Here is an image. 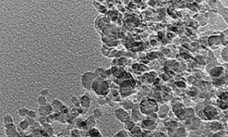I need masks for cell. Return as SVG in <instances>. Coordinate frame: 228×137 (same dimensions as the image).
<instances>
[{
    "instance_id": "1",
    "label": "cell",
    "mask_w": 228,
    "mask_h": 137,
    "mask_svg": "<svg viewBox=\"0 0 228 137\" xmlns=\"http://www.w3.org/2000/svg\"><path fill=\"white\" fill-rule=\"evenodd\" d=\"M92 91L99 97H106L110 93V86L106 80L95 79L92 87Z\"/></svg>"
},
{
    "instance_id": "2",
    "label": "cell",
    "mask_w": 228,
    "mask_h": 137,
    "mask_svg": "<svg viewBox=\"0 0 228 137\" xmlns=\"http://www.w3.org/2000/svg\"><path fill=\"white\" fill-rule=\"evenodd\" d=\"M140 105V109L141 113L145 116H150L153 113H157L158 110V104L157 102L152 99V98H144L141 100V102L139 104Z\"/></svg>"
},
{
    "instance_id": "3",
    "label": "cell",
    "mask_w": 228,
    "mask_h": 137,
    "mask_svg": "<svg viewBox=\"0 0 228 137\" xmlns=\"http://www.w3.org/2000/svg\"><path fill=\"white\" fill-rule=\"evenodd\" d=\"M95 79H96V77L94 75V72H93V71L84 72L81 75V79H80L82 87L85 90L92 91V87H93V82L95 81Z\"/></svg>"
},
{
    "instance_id": "4",
    "label": "cell",
    "mask_w": 228,
    "mask_h": 137,
    "mask_svg": "<svg viewBox=\"0 0 228 137\" xmlns=\"http://www.w3.org/2000/svg\"><path fill=\"white\" fill-rule=\"evenodd\" d=\"M168 131H169L170 137H188V130L183 126H179V127H177V125L170 126L168 128Z\"/></svg>"
},
{
    "instance_id": "5",
    "label": "cell",
    "mask_w": 228,
    "mask_h": 137,
    "mask_svg": "<svg viewBox=\"0 0 228 137\" xmlns=\"http://www.w3.org/2000/svg\"><path fill=\"white\" fill-rule=\"evenodd\" d=\"M218 115V111L217 110L212 107V106H207L202 110L201 112V120H210L214 119V117H216Z\"/></svg>"
},
{
    "instance_id": "6",
    "label": "cell",
    "mask_w": 228,
    "mask_h": 137,
    "mask_svg": "<svg viewBox=\"0 0 228 137\" xmlns=\"http://www.w3.org/2000/svg\"><path fill=\"white\" fill-rule=\"evenodd\" d=\"M184 122H185V128L188 131H197L202 125V120L196 116L191 119L186 120Z\"/></svg>"
},
{
    "instance_id": "7",
    "label": "cell",
    "mask_w": 228,
    "mask_h": 137,
    "mask_svg": "<svg viewBox=\"0 0 228 137\" xmlns=\"http://www.w3.org/2000/svg\"><path fill=\"white\" fill-rule=\"evenodd\" d=\"M114 114H115V118L118 121H120L121 123H125V122L128 121L129 120H131L129 113L126 110H124L123 108H118V109L115 110Z\"/></svg>"
},
{
    "instance_id": "8",
    "label": "cell",
    "mask_w": 228,
    "mask_h": 137,
    "mask_svg": "<svg viewBox=\"0 0 228 137\" xmlns=\"http://www.w3.org/2000/svg\"><path fill=\"white\" fill-rule=\"evenodd\" d=\"M52 105V108H53V110L55 113H64V114H67L69 115V110L59 100V99H54L51 103Z\"/></svg>"
},
{
    "instance_id": "9",
    "label": "cell",
    "mask_w": 228,
    "mask_h": 137,
    "mask_svg": "<svg viewBox=\"0 0 228 137\" xmlns=\"http://www.w3.org/2000/svg\"><path fill=\"white\" fill-rule=\"evenodd\" d=\"M131 120L134 122H139V121H142L144 120V115L141 113L140 109V105L139 104H135L134 107L131 110V115H130Z\"/></svg>"
},
{
    "instance_id": "10",
    "label": "cell",
    "mask_w": 228,
    "mask_h": 137,
    "mask_svg": "<svg viewBox=\"0 0 228 137\" xmlns=\"http://www.w3.org/2000/svg\"><path fill=\"white\" fill-rule=\"evenodd\" d=\"M157 126V122H156V119L155 118H152L150 116H148V118L144 119L141 121V129L144 130H154Z\"/></svg>"
},
{
    "instance_id": "11",
    "label": "cell",
    "mask_w": 228,
    "mask_h": 137,
    "mask_svg": "<svg viewBox=\"0 0 228 137\" xmlns=\"http://www.w3.org/2000/svg\"><path fill=\"white\" fill-rule=\"evenodd\" d=\"M92 105V97L88 93L84 94L79 97V107L84 110H89V108Z\"/></svg>"
},
{
    "instance_id": "12",
    "label": "cell",
    "mask_w": 228,
    "mask_h": 137,
    "mask_svg": "<svg viewBox=\"0 0 228 137\" xmlns=\"http://www.w3.org/2000/svg\"><path fill=\"white\" fill-rule=\"evenodd\" d=\"M54 110L52 108V105L47 103L46 105H44V106H40L39 107V110H38V114L41 116V117H47L48 115L53 114Z\"/></svg>"
},
{
    "instance_id": "13",
    "label": "cell",
    "mask_w": 228,
    "mask_h": 137,
    "mask_svg": "<svg viewBox=\"0 0 228 137\" xmlns=\"http://www.w3.org/2000/svg\"><path fill=\"white\" fill-rule=\"evenodd\" d=\"M6 128V135L7 137H21L19 132L17 131V128L14 124H10L7 126H5Z\"/></svg>"
},
{
    "instance_id": "14",
    "label": "cell",
    "mask_w": 228,
    "mask_h": 137,
    "mask_svg": "<svg viewBox=\"0 0 228 137\" xmlns=\"http://www.w3.org/2000/svg\"><path fill=\"white\" fill-rule=\"evenodd\" d=\"M94 75L96 77V79H101V80H106V78H108V74H107V71L104 70L103 68L99 67L95 70L94 71Z\"/></svg>"
},
{
    "instance_id": "15",
    "label": "cell",
    "mask_w": 228,
    "mask_h": 137,
    "mask_svg": "<svg viewBox=\"0 0 228 137\" xmlns=\"http://www.w3.org/2000/svg\"><path fill=\"white\" fill-rule=\"evenodd\" d=\"M170 109L168 108V106L166 105H163L161 107L158 108V110H157V116L161 119H164L167 117L168 115V112H169Z\"/></svg>"
},
{
    "instance_id": "16",
    "label": "cell",
    "mask_w": 228,
    "mask_h": 137,
    "mask_svg": "<svg viewBox=\"0 0 228 137\" xmlns=\"http://www.w3.org/2000/svg\"><path fill=\"white\" fill-rule=\"evenodd\" d=\"M142 129L141 127L135 125L131 131H129V135L131 137H142Z\"/></svg>"
},
{
    "instance_id": "17",
    "label": "cell",
    "mask_w": 228,
    "mask_h": 137,
    "mask_svg": "<svg viewBox=\"0 0 228 137\" xmlns=\"http://www.w3.org/2000/svg\"><path fill=\"white\" fill-rule=\"evenodd\" d=\"M223 72H224L223 68H221V67H214V68H212L211 70L210 74L213 78H218V77H220L223 74Z\"/></svg>"
},
{
    "instance_id": "18",
    "label": "cell",
    "mask_w": 228,
    "mask_h": 137,
    "mask_svg": "<svg viewBox=\"0 0 228 137\" xmlns=\"http://www.w3.org/2000/svg\"><path fill=\"white\" fill-rule=\"evenodd\" d=\"M85 122H86V125H87V128H88V131L92 128H94L96 126V119L92 115V116H89L86 120H85Z\"/></svg>"
},
{
    "instance_id": "19",
    "label": "cell",
    "mask_w": 228,
    "mask_h": 137,
    "mask_svg": "<svg viewBox=\"0 0 228 137\" xmlns=\"http://www.w3.org/2000/svg\"><path fill=\"white\" fill-rule=\"evenodd\" d=\"M87 136L88 137H102L101 132L97 128H92L89 131H87Z\"/></svg>"
},
{
    "instance_id": "20",
    "label": "cell",
    "mask_w": 228,
    "mask_h": 137,
    "mask_svg": "<svg viewBox=\"0 0 228 137\" xmlns=\"http://www.w3.org/2000/svg\"><path fill=\"white\" fill-rule=\"evenodd\" d=\"M55 120L56 121H59L61 123H66L68 121V119H67V114H64V113H55Z\"/></svg>"
},
{
    "instance_id": "21",
    "label": "cell",
    "mask_w": 228,
    "mask_h": 137,
    "mask_svg": "<svg viewBox=\"0 0 228 137\" xmlns=\"http://www.w3.org/2000/svg\"><path fill=\"white\" fill-rule=\"evenodd\" d=\"M121 105H122V108L127 111V110H132V108L134 107L135 104H133L131 100H125L121 103Z\"/></svg>"
},
{
    "instance_id": "22",
    "label": "cell",
    "mask_w": 228,
    "mask_h": 137,
    "mask_svg": "<svg viewBox=\"0 0 228 137\" xmlns=\"http://www.w3.org/2000/svg\"><path fill=\"white\" fill-rule=\"evenodd\" d=\"M3 120H4V124L5 126H7V125H10V124H14V120H13V118L10 116V115H5L4 118H3Z\"/></svg>"
},
{
    "instance_id": "23",
    "label": "cell",
    "mask_w": 228,
    "mask_h": 137,
    "mask_svg": "<svg viewBox=\"0 0 228 137\" xmlns=\"http://www.w3.org/2000/svg\"><path fill=\"white\" fill-rule=\"evenodd\" d=\"M124 124H125V130H126L127 132H129V131H131V130L133 129V127L136 125V122H134L132 120H129L128 121L125 122Z\"/></svg>"
},
{
    "instance_id": "24",
    "label": "cell",
    "mask_w": 228,
    "mask_h": 137,
    "mask_svg": "<svg viewBox=\"0 0 228 137\" xmlns=\"http://www.w3.org/2000/svg\"><path fill=\"white\" fill-rule=\"evenodd\" d=\"M37 103L39 106H44V105H46L48 102H47V99L45 96H43V95H40L38 98H37Z\"/></svg>"
},
{
    "instance_id": "25",
    "label": "cell",
    "mask_w": 228,
    "mask_h": 137,
    "mask_svg": "<svg viewBox=\"0 0 228 137\" xmlns=\"http://www.w3.org/2000/svg\"><path fill=\"white\" fill-rule=\"evenodd\" d=\"M221 127H222V125L217 121H213L211 123V131H220Z\"/></svg>"
},
{
    "instance_id": "26",
    "label": "cell",
    "mask_w": 228,
    "mask_h": 137,
    "mask_svg": "<svg viewBox=\"0 0 228 137\" xmlns=\"http://www.w3.org/2000/svg\"><path fill=\"white\" fill-rule=\"evenodd\" d=\"M29 110H28V109H26V108H21V109H20V110H18V114H19L21 117H22V118H27V117H28Z\"/></svg>"
},
{
    "instance_id": "27",
    "label": "cell",
    "mask_w": 228,
    "mask_h": 137,
    "mask_svg": "<svg viewBox=\"0 0 228 137\" xmlns=\"http://www.w3.org/2000/svg\"><path fill=\"white\" fill-rule=\"evenodd\" d=\"M227 51H228V48L227 46H225V48L222 50V52H221V56H222V58H223V60L226 63L228 61V54H227Z\"/></svg>"
},
{
    "instance_id": "28",
    "label": "cell",
    "mask_w": 228,
    "mask_h": 137,
    "mask_svg": "<svg viewBox=\"0 0 228 137\" xmlns=\"http://www.w3.org/2000/svg\"><path fill=\"white\" fill-rule=\"evenodd\" d=\"M93 116L96 119V120H99L102 117V111L100 109H95L93 110Z\"/></svg>"
},
{
    "instance_id": "29",
    "label": "cell",
    "mask_w": 228,
    "mask_h": 137,
    "mask_svg": "<svg viewBox=\"0 0 228 137\" xmlns=\"http://www.w3.org/2000/svg\"><path fill=\"white\" fill-rule=\"evenodd\" d=\"M19 127H20V129H21V131H25V130H27V129L30 127V125H29L28 121L26 120V119H25V120H23L22 121H21V123H20Z\"/></svg>"
},
{
    "instance_id": "30",
    "label": "cell",
    "mask_w": 228,
    "mask_h": 137,
    "mask_svg": "<svg viewBox=\"0 0 228 137\" xmlns=\"http://www.w3.org/2000/svg\"><path fill=\"white\" fill-rule=\"evenodd\" d=\"M43 128L44 129H45V131L49 135H53V133H54V129H53V127L51 126L50 124L49 123H47V124H45V125H43Z\"/></svg>"
},
{
    "instance_id": "31",
    "label": "cell",
    "mask_w": 228,
    "mask_h": 137,
    "mask_svg": "<svg viewBox=\"0 0 228 137\" xmlns=\"http://www.w3.org/2000/svg\"><path fill=\"white\" fill-rule=\"evenodd\" d=\"M70 100H71V103H72V105H73L74 107H77V108L79 107V98H78V97H77V96H72V97L70 98Z\"/></svg>"
},
{
    "instance_id": "32",
    "label": "cell",
    "mask_w": 228,
    "mask_h": 137,
    "mask_svg": "<svg viewBox=\"0 0 228 137\" xmlns=\"http://www.w3.org/2000/svg\"><path fill=\"white\" fill-rule=\"evenodd\" d=\"M113 137H128V134L126 130H121L120 132H118L116 135Z\"/></svg>"
},
{
    "instance_id": "33",
    "label": "cell",
    "mask_w": 228,
    "mask_h": 137,
    "mask_svg": "<svg viewBox=\"0 0 228 137\" xmlns=\"http://www.w3.org/2000/svg\"><path fill=\"white\" fill-rule=\"evenodd\" d=\"M107 103V101H106V98L105 97H98V99H97V104L99 105V106H103V105H105Z\"/></svg>"
},
{
    "instance_id": "34",
    "label": "cell",
    "mask_w": 228,
    "mask_h": 137,
    "mask_svg": "<svg viewBox=\"0 0 228 137\" xmlns=\"http://www.w3.org/2000/svg\"><path fill=\"white\" fill-rule=\"evenodd\" d=\"M36 115H37V112H36L35 110H29V113H28V117H27V118L35 119V118H36Z\"/></svg>"
},
{
    "instance_id": "35",
    "label": "cell",
    "mask_w": 228,
    "mask_h": 137,
    "mask_svg": "<svg viewBox=\"0 0 228 137\" xmlns=\"http://www.w3.org/2000/svg\"><path fill=\"white\" fill-rule=\"evenodd\" d=\"M46 120H47V122L50 124L51 122H53V121H55V114H50V115H48L47 117H46Z\"/></svg>"
},
{
    "instance_id": "36",
    "label": "cell",
    "mask_w": 228,
    "mask_h": 137,
    "mask_svg": "<svg viewBox=\"0 0 228 137\" xmlns=\"http://www.w3.org/2000/svg\"><path fill=\"white\" fill-rule=\"evenodd\" d=\"M26 120L28 121V123H29L30 127H32V126L35 124V122H36L34 119H31V118H26Z\"/></svg>"
},
{
    "instance_id": "37",
    "label": "cell",
    "mask_w": 228,
    "mask_h": 137,
    "mask_svg": "<svg viewBox=\"0 0 228 137\" xmlns=\"http://www.w3.org/2000/svg\"><path fill=\"white\" fill-rule=\"evenodd\" d=\"M39 123L41 125H45V124H47V120H46V117H41L40 120H39Z\"/></svg>"
},
{
    "instance_id": "38",
    "label": "cell",
    "mask_w": 228,
    "mask_h": 137,
    "mask_svg": "<svg viewBox=\"0 0 228 137\" xmlns=\"http://www.w3.org/2000/svg\"><path fill=\"white\" fill-rule=\"evenodd\" d=\"M116 71H120V74H119V75H117V78H120V77H121V76L124 74V71H123V70H121V69H119V68H117V67H116ZM117 72H118V71H113V73H114L116 76Z\"/></svg>"
},
{
    "instance_id": "39",
    "label": "cell",
    "mask_w": 228,
    "mask_h": 137,
    "mask_svg": "<svg viewBox=\"0 0 228 137\" xmlns=\"http://www.w3.org/2000/svg\"><path fill=\"white\" fill-rule=\"evenodd\" d=\"M48 95H49V90H48V89H43V90L41 91V95L46 97Z\"/></svg>"
},
{
    "instance_id": "40",
    "label": "cell",
    "mask_w": 228,
    "mask_h": 137,
    "mask_svg": "<svg viewBox=\"0 0 228 137\" xmlns=\"http://www.w3.org/2000/svg\"><path fill=\"white\" fill-rule=\"evenodd\" d=\"M188 137H199V136H197V135H190V136H188Z\"/></svg>"
},
{
    "instance_id": "41",
    "label": "cell",
    "mask_w": 228,
    "mask_h": 137,
    "mask_svg": "<svg viewBox=\"0 0 228 137\" xmlns=\"http://www.w3.org/2000/svg\"><path fill=\"white\" fill-rule=\"evenodd\" d=\"M86 137H88V136H86Z\"/></svg>"
}]
</instances>
